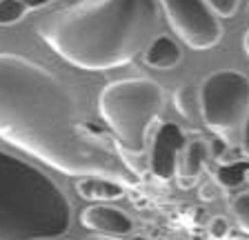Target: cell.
<instances>
[{
	"label": "cell",
	"instance_id": "cell-1",
	"mask_svg": "<svg viewBox=\"0 0 249 240\" xmlns=\"http://www.w3.org/2000/svg\"><path fill=\"white\" fill-rule=\"evenodd\" d=\"M0 138L67 176L140 185L116 142L80 118L65 85L49 69L7 51H0Z\"/></svg>",
	"mask_w": 249,
	"mask_h": 240
},
{
	"label": "cell",
	"instance_id": "cell-2",
	"mask_svg": "<svg viewBox=\"0 0 249 240\" xmlns=\"http://www.w3.org/2000/svg\"><path fill=\"white\" fill-rule=\"evenodd\" d=\"M158 22L156 0H78L47 14L36 34L73 67L107 71L145 53Z\"/></svg>",
	"mask_w": 249,
	"mask_h": 240
},
{
	"label": "cell",
	"instance_id": "cell-3",
	"mask_svg": "<svg viewBox=\"0 0 249 240\" xmlns=\"http://www.w3.org/2000/svg\"><path fill=\"white\" fill-rule=\"evenodd\" d=\"M69 224L65 191L45 171L0 149V240H53Z\"/></svg>",
	"mask_w": 249,
	"mask_h": 240
},
{
	"label": "cell",
	"instance_id": "cell-4",
	"mask_svg": "<svg viewBox=\"0 0 249 240\" xmlns=\"http://www.w3.org/2000/svg\"><path fill=\"white\" fill-rule=\"evenodd\" d=\"M165 104V94L149 78L114 80L100 91L98 107L118 145L129 154H142L147 138Z\"/></svg>",
	"mask_w": 249,
	"mask_h": 240
},
{
	"label": "cell",
	"instance_id": "cell-5",
	"mask_svg": "<svg viewBox=\"0 0 249 240\" xmlns=\"http://www.w3.org/2000/svg\"><path fill=\"white\" fill-rule=\"evenodd\" d=\"M200 116L218 138L233 142L249 116V78L236 69H218L200 85Z\"/></svg>",
	"mask_w": 249,
	"mask_h": 240
},
{
	"label": "cell",
	"instance_id": "cell-6",
	"mask_svg": "<svg viewBox=\"0 0 249 240\" xmlns=\"http://www.w3.org/2000/svg\"><path fill=\"white\" fill-rule=\"evenodd\" d=\"M165 18L187 47L205 51L223 38L220 16L205 0H158Z\"/></svg>",
	"mask_w": 249,
	"mask_h": 240
},
{
	"label": "cell",
	"instance_id": "cell-7",
	"mask_svg": "<svg viewBox=\"0 0 249 240\" xmlns=\"http://www.w3.org/2000/svg\"><path fill=\"white\" fill-rule=\"evenodd\" d=\"M187 142L185 131L176 122H162L156 129L154 145H151L149 156V169L156 178L160 180H171L178 173V162L185 152Z\"/></svg>",
	"mask_w": 249,
	"mask_h": 240
},
{
	"label": "cell",
	"instance_id": "cell-8",
	"mask_svg": "<svg viewBox=\"0 0 249 240\" xmlns=\"http://www.w3.org/2000/svg\"><path fill=\"white\" fill-rule=\"evenodd\" d=\"M83 224L93 234L103 236H116V238H124L134 229V223L123 209L114 207L107 203H96L89 205L83 211Z\"/></svg>",
	"mask_w": 249,
	"mask_h": 240
},
{
	"label": "cell",
	"instance_id": "cell-9",
	"mask_svg": "<svg viewBox=\"0 0 249 240\" xmlns=\"http://www.w3.org/2000/svg\"><path fill=\"white\" fill-rule=\"evenodd\" d=\"M209 158H212V147H209L207 140L198 138V140L189 142L180 156V162H178V185L185 189L194 187L196 180L200 178V173L205 171V165H207Z\"/></svg>",
	"mask_w": 249,
	"mask_h": 240
},
{
	"label": "cell",
	"instance_id": "cell-10",
	"mask_svg": "<svg viewBox=\"0 0 249 240\" xmlns=\"http://www.w3.org/2000/svg\"><path fill=\"white\" fill-rule=\"evenodd\" d=\"M145 63L154 69H174L182 58V51L178 47V42L174 40L171 36H156L151 40V45L147 47V51L142 53Z\"/></svg>",
	"mask_w": 249,
	"mask_h": 240
},
{
	"label": "cell",
	"instance_id": "cell-11",
	"mask_svg": "<svg viewBox=\"0 0 249 240\" xmlns=\"http://www.w3.org/2000/svg\"><path fill=\"white\" fill-rule=\"evenodd\" d=\"M124 191H127V187L116 183V180H111V178L89 176L78 183V193H80L85 200H98V203L116 200V198H123Z\"/></svg>",
	"mask_w": 249,
	"mask_h": 240
},
{
	"label": "cell",
	"instance_id": "cell-12",
	"mask_svg": "<svg viewBox=\"0 0 249 240\" xmlns=\"http://www.w3.org/2000/svg\"><path fill=\"white\" fill-rule=\"evenodd\" d=\"M60 2V0H0V27H11L20 22L31 11Z\"/></svg>",
	"mask_w": 249,
	"mask_h": 240
},
{
	"label": "cell",
	"instance_id": "cell-13",
	"mask_svg": "<svg viewBox=\"0 0 249 240\" xmlns=\"http://www.w3.org/2000/svg\"><path fill=\"white\" fill-rule=\"evenodd\" d=\"M174 104H176L178 114L182 116L185 120L189 122H196L200 116V87L196 85L187 83V85H180L174 94Z\"/></svg>",
	"mask_w": 249,
	"mask_h": 240
},
{
	"label": "cell",
	"instance_id": "cell-14",
	"mask_svg": "<svg viewBox=\"0 0 249 240\" xmlns=\"http://www.w3.org/2000/svg\"><path fill=\"white\" fill-rule=\"evenodd\" d=\"M216 183L223 189H236L249 180V162L247 160H236V162H223L213 173Z\"/></svg>",
	"mask_w": 249,
	"mask_h": 240
},
{
	"label": "cell",
	"instance_id": "cell-15",
	"mask_svg": "<svg viewBox=\"0 0 249 240\" xmlns=\"http://www.w3.org/2000/svg\"><path fill=\"white\" fill-rule=\"evenodd\" d=\"M231 211H233V216H236V220H238L240 229L249 234V191L238 193V196L231 200Z\"/></svg>",
	"mask_w": 249,
	"mask_h": 240
},
{
	"label": "cell",
	"instance_id": "cell-16",
	"mask_svg": "<svg viewBox=\"0 0 249 240\" xmlns=\"http://www.w3.org/2000/svg\"><path fill=\"white\" fill-rule=\"evenodd\" d=\"M205 2H207L220 18L233 16L236 9H238V5H240V0H205Z\"/></svg>",
	"mask_w": 249,
	"mask_h": 240
},
{
	"label": "cell",
	"instance_id": "cell-17",
	"mask_svg": "<svg viewBox=\"0 0 249 240\" xmlns=\"http://www.w3.org/2000/svg\"><path fill=\"white\" fill-rule=\"evenodd\" d=\"M227 234H229L227 218H223V216H216V218L209 223V236H213V238H225Z\"/></svg>",
	"mask_w": 249,
	"mask_h": 240
},
{
	"label": "cell",
	"instance_id": "cell-18",
	"mask_svg": "<svg viewBox=\"0 0 249 240\" xmlns=\"http://www.w3.org/2000/svg\"><path fill=\"white\" fill-rule=\"evenodd\" d=\"M218 191H220V185L218 183H205L200 187V198L202 200H216Z\"/></svg>",
	"mask_w": 249,
	"mask_h": 240
},
{
	"label": "cell",
	"instance_id": "cell-19",
	"mask_svg": "<svg viewBox=\"0 0 249 240\" xmlns=\"http://www.w3.org/2000/svg\"><path fill=\"white\" fill-rule=\"evenodd\" d=\"M209 147H212V158L220 160V158H223V154L227 152V140H223V138H216L213 142H209Z\"/></svg>",
	"mask_w": 249,
	"mask_h": 240
},
{
	"label": "cell",
	"instance_id": "cell-20",
	"mask_svg": "<svg viewBox=\"0 0 249 240\" xmlns=\"http://www.w3.org/2000/svg\"><path fill=\"white\" fill-rule=\"evenodd\" d=\"M240 147H243L245 156H249V116H247V120H245L243 134H240Z\"/></svg>",
	"mask_w": 249,
	"mask_h": 240
},
{
	"label": "cell",
	"instance_id": "cell-21",
	"mask_svg": "<svg viewBox=\"0 0 249 240\" xmlns=\"http://www.w3.org/2000/svg\"><path fill=\"white\" fill-rule=\"evenodd\" d=\"M89 240H124V238H116V236H103V234H98V236H91Z\"/></svg>",
	"mask_w": 249,
	"mask_h": 240
},
{
	"label": "cell",
	"instance_id": "cell-22",
	"mask_svg": "<svg viewBox=\"0 0 249 240\" xmlns=\"http://www.w3.org/2000/svg\"><path fill=\"white\" fill-rule=\"evenodd\" d=\"M243 49H245V53H247V58H249V29H247V34L243 36Z\"/></svg>",
	"mask_w": 249,
	"mask_h": 240
},
{
	"label": "cell",
	"instance_id": "cell-23",
	"mask_svg": "<svg viewBox=\"0 0 249 240\" xmlns=\"http://www.w3.org/2000/svg\"><path fill=\"white\" fill-rule=\"evenodd\" d=\"M53 240H58V238H53Z\"/></svg>",
	"mask_w": 249,
	"mask_h": 240
}]
</instances>
